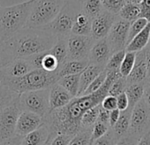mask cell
I'll return each instance as SVG.
<instances>
[{"label":"cell","mask_w":150,"mask_h":145,"mask_svg":"<svg viewBox=\"0 0 150 145\" xmlns=\"http://www.w3.org/2000/svg\"><path fill=\"white\" fill-rule=\"evenodd\" d=\"M107 72V71H106ZM122 77L119 71L107 72V78L103 85L96 92L73 97L64 107L50 112L43 118V124L50 133V139L57 134L74 136L81 130V120L83 114L89 109L101 104L103 98L108 96L111 84L117 78Z\"/></svg>","instance_id":"cell-1"},{"label":"cell","mask_w":150,"mask_h":145,"mask_svg":"<svg viewBox=\"0 0 150 145\" xmlns=\"http://www.w3.org/2000/svg\"><path fill=\"white\" fill-rule=\"evenodd\" d=\"M57 37L44 28H24L10 39L4 41L14 59L27 58L35 54L50 50Z\"/></svg>","instance_id":"cell-2"},{"label":"cell","mask_w":150,"mask_h":145,"mask_svg":"<svg viewBox=\"0 0 150 145\" xmlns=\"http://www.w3.org/2000/svg\"><path fill=\"white\" fill-rule=\"evenodd\" d=\"M2 77L3 85L17 95L28 91L48 90L59 79L57 72H49L42 69H35L21 78H8L4 75Z\"/></svg>","instance_id":"cell-3"},{"label":"cell","mask_w":150,"mask_h":145,"mask_svg":"<svg viewBox=\"0 0 150 145\" xmlns=\"http://www.w3.org/2000/svg\"><path fill=\"white\" fill-rule=\"evenodd\" d=\"M33 1L0 7V38L6 41L26 28Z\"/></svg>","instance_id":"cell-4"},{"label":"cell","mask_w":150,"mask_h":145,"mask_svg":"<svg viewBox=\"0 0 150 145\" xmlns=\"http://www.w3.org/2000/svg\"><path fill=\"white\" fill-rule=\"evenodd\" d=\"M81 11V1H65L53 21L43 28L57 37H68Z\"/></svg>","instance_id":"cell-5"},{"label":"cell","mask_w":150,"mask_h":145,"mask_svg":"<svg viewBox=\"0 0 150 145\" xmlns=\"http://www.w3.org/2000/svg\"><path fill=\"white\" fill-rule=\"evenodd\" d=\"M65 1H33L26 24L29 28H43L53 21Z\"/></svg>","instance_id":"cell-6"},{"label":"cell","mask_w":150,"mask_h":145,"mask_svg":"<svg viewBox=\"0 0 150 145\" xmlns=\"http://www.w3.org/2000/svg\"><path fill=\"white\" fill-rule=\"evenodd\" d=\"M18 103L21 112H29L44 118L50 112L49 89L22 93L18 97Z\"/></svg>","instance_id":"cell-7"},{"label":"cell","mask_w":150,"mask_h":145,"mask_svg":"<svg viewBox=\"0 0 150 145\" xmlns=\"http://www.w3.org/2000/svg\"><path fill=\"white\" fill-rule=\"evenodd\" d=\"M148 130H150V110L142 98L132 110L128 134L139 140Z\"/></svg>","instance_id":"cell-8"},{"label":"cell","mask_w":150,"mask_h":145,"mask_svg":"<svg viewBox=\"0 0 150 145\" xmlns=\"http://www.w3.org/2000/svg\"><path fill=\"white\" fill-rule=\"evenodd\" d=\"M21 113L18 97L0 112V142L15 135L17 120Z\"/></svg>","instance_id":"cell-9"},{"label":"cell","mask_w":150,"mask_h":145,"mask_svg":"<svg viewBox=\"0 0 150 145\" xmlns=\"http://www.w3.org/2000/svg\"><path fill=\"white\" fill-rule=\"evenodd\" d=\"M95 43L91 36H69L67 38L66 60H88V54Z\"/></svg>","instance_id":"cell-10"},{"label":"cell","mask_w":150,"mask_h":145,"mask_svg":"<svg viewBox=\"0 0 150 145\" xmlns=\"http://www.w3.org/2000/svg\"><path fill=\"white\" fill-rule=\"evenodd\" d=\"M130 24V22L120 19L118 16L117 17L106 37L112 54L125 50Z\"/></svg>","instance_id":"cell-11"},{"label":"cell","mask_w":150,"mask_h":145,"mask_svg":"<svg viewBox=\"0 0 150 145\" xmlns=\"http://www.w3.org/2000/svg\"><path fill=\"white\" fill-rule=\"evenodd\" d=\"M117 17V16L113 15L103 9V11L97 17L92 20L90 33L91 38L95 42H97L107 37Z\"/></svg>","instance_id":"cell-12"},{"label":"cell","mask_w":150,"mask_h":145,"mask_svg":"<svg viewBox=\"0 0 150 145\" xmlns=\"http://www.w3.org/2000/svg\"><path fill=\"white\" fill-rule=\"evenodd\" d=\"M42 124L43 118L29 112H21L17 120L15 135L24 137L25 135L36 130Z\"/></svg>","instance_id":"cell-13"},{"label":"cell","mask_w":150,"mask_h":145,"mask_svg":"<svg viewBox=\"0 0 150 145\" xmlns=\"http://www.w3.org/2000/svg\"><path fill=\"white\" fill-rule=\"evenodd\" d=\"M112 55L110 44L107 38H103L96 42L90 50L88 54V63L91 65H96L105 68L108 60Z\"/></svg>","instance_id":"cell-14"},{"label":"cell","mask_w":150,"mask_h":145,"mask_svg":"<svg viewBox=\"0 0 150 145\" xmlns=\"http://www.w3.org/2000/svg\"><path fill=\"white\" fill-rule=\"evenodd\" d=\"M33 70L35 69L28 59L16 58L13 59L6 67L0 71V72L2 74V75L8 78H21Z\"/></svg>","instance_id":"cell-15"},{"label":"cell","mask_w":150,"mask_h":145,"mask_svg":"<svg viewBox=\"0 0 150 145\" xmlns=\"http://www.w3.org/2000/svg\"><path fill=\"white\" fill-rule=\"evenodd\" d=\"M127 85L133 83H145L147 79V71L144 50L136 53L135 63L130 75L125 78Z\"/></svg>","instance_id":"cell-16"},{"label":"cell","mask_w":150,"mask_h":145,"mask_svg":"<svg viewBox=\"0 0 150 145\" xmlns=\"http://www.w3.org/2000/svg\"><path fill=\"white\" fill-rule=\"evenodd\" d=\"M73 97L57 82L49 89L50 112L64 107Z\"/></svg>","instance_id":"cell-17"},{"label":"cell","mask_w":150,"mask_h":145,"mask_svg":"<svg viewBox=\"0 0 150 145\" xmlns=\"http://www.w3.org/2000/svg\"><path fill=\"white\" fill-rule=\"evenodd\" d=\"M105 68L103 66H99L96 65L89 64L80 75V88L78 97H81L84 94L88 86L92 83V82L101 74Z\"/></svg>","instance_id":"cell-18"},{"label":"cell","mask_w":150,"mask_h":145,"mask_svg":"<svg viewBox=\"0 0 150 145\" xmlns=\"http://www.w3.org/2000/svg\"><path fill=\"white\" fill-rule=\"evenodd\" d=\"M50 133L47 127L42 124L36 130L22 137L21 145H45L49 142Z\"/></svg>","instance_id":"cell-19"},{"label":"cell","mask_w":150,"mask_h":145,"mask_svg":"<svg viewBox=\"0 0 150 145\" xmlns=\"http://www.w3.org/2000/svg\"><path fill=\"white\" fill-rule=\"evenodd\" d=\"M88 65V60H66L59 66L57 70V75L59 78H61L67 75H80Z\"/></svg>","instance_id":"cell-20"},{"label":"cell","mask_w":150,"mask_h":145,"mask_svg":"<svg viewBox=\"0 0 150 145\" xmlns=\"http://www.w3.org/2000/svg\"><path fill=\"white\" fill-rule=\"evenodd\" d=\"M150 40V23H148L145 28L139 32L126 46L125 51L137 53L145 49Z\"/></svg>","instance_id":"cell-21"},{"label":"cell","mask_w":150,"mask_h":145,"mask_svg":"<svg viewBox=\"0 0 150 145\" xmlns=\"http://www.w3.org/2000/svg\"><path fill=\"white\" fill-rule=\"evenodd\" d=\"M132 110V109L128 107L126 110L120 112V115H119V118H118L117 121L113 126V127H111L113 134H114V136H115V138L117 140L128 134L129 127H130V120H131Z\"/></svg>","instance_id":"cell-22"},{"label":"cell","mask_w":150,"mask_h":145,"mask_svg":"<svg viewBox=\"0 0 150 145\" xmlns=\"http://www.w3.org/2000/svg\"><path fill=\"white\" fill-rule=\"evenodd\" d=\"M91 24L92 20L88 17L83 13L79 14L71 30V35L73 36H90L91 33Z\"/></svg>","instance_id":"cell-23"},{"label":"cell","mask_w":150,"mask_h":145,"mask_svg":"<svg viewBox=\"0 0 150 145\" xmlns=\"http://www.w3.org/2000/svg\"><path fill=\"white\" fill-rule=\"evenodd\" d=\"M140 1H125V6L117 14V16L124 20L130 23L132 21L138 20L140 16Z\"/></svg>","instance_id":"cell-24"},{"label":"cell","mask_w":150,"mask_h":145,"mask_svg":"<svg viewBox=\"0 0 150 145\" xmlns=\"http://www.w3.org/2000/svg\"><path fill=\"white\" fill-rule=\"evenodd\" d=\"M80 75L64 76L59 78L57 81V83L63 87L72 97H78L80 88Z\"/></svg>","instance_id":"cell-25"},{"label":"cell","mask_w":150,"mask_h":145,"mask_svg":"<svg viewBox=\"0 0 150 145\" xmlns=\"http://www.w3.org/2000/svg\"><path fill=\"white\" fill-rule=\"evenodd\" d=\"M144 83H133L127 85L125 93L128 98L129 108L132 109L136 104H138L144 95Z\"/></svg>","instance_id":"cell-26"},{"label":"cell","mask_w":150,"mask_h":145,"mask_svg":"<svg viewBox=\"0 0 150 145\" xmlns=\"http://www.w3.org/2000/svg\"><path fill=\"white\" fill-rule=\"evenodd\" d=\"M67 38L68 37H57L56 43L49 50L50 53L56 58L59 66L63 65L67 57Z\"/></svg>","instance_id":"cell-27"},{"label":"cell","mask_w":150,"mask_h":145,"mask_svg":"<svg viewBox=\"0 0 150 145\" xmlns=\"http://www.w3.org/2000/svg\"><path fill=\"white\" fill-rule=\"evenodd\" d=\"M81 13L86 14L91 20L97 17L103 11V7L100 0H90V1H81Z\"/></svg>","instance_id":"cell-28"},{"label":"cell","mask_w":150,"mask_h":145,"mask_svg":"<svg viewBox=\"0 0 150 145\" xmlns=\"http://www.w3.org/2000/svg\"><path fill=\"white\" fill-rule=\"evenodd\" d=\"M101 104L95 106L88 110L82 116L81 120V129H88L92 128L95 123L98 119V114Z\"/></svg>","instance_id":"cell-29"},{"label":"cell","mask_w":150,"mask_h":145,"mask_svg":"<svg viewBox=\"0 0 150 145\" xmlns=\"http://www.w3.org/2000/svg\"><path fill=\"white\" fill-rule=\"evenodd\" d=\"M18 97L19 95L13 92L6 86H0V112L9 106Z\"/></svg>","instance_id":"cell-30"},{"label":"cell","mask_w":150,"mask_h":145,"mask_svg":"<svg viewBox=\"0 0 150 145\" xmlns=\"http://www.w3.org/2000/svg\"><path fill=\"white\" fill-rule=\"evenodd\" d=\"M135 57H136V53L134 52H128V51L125 52V58L119 68V72L122 77L126 78L130 75L135 63Z\"/></svg>","instance_id":"cell-31"},{"label":"cell","mask_w":150,"mask_h":145,"mask_svg":"<svg viewBox=\"0 0 150 145\" xmlns=\"http://www.w3.org/2000/svg\"><path fill=\"white\" fill-rule=\"evenodd\" d=\"M91 131L92 128L81 129L71 137L68 145H89L91 143Z\"/></svg>","instance_id":"cell-32"},{"label":"cell","mask_w":150,"mask_h":145,"mask_svg":"<svg viewBox=\"0 0 150 145\" xmlns=\"http://www.w3.org/2000/svg\"><path fill=\"white\" fill-rule=\"evenodd\" d=\"M125 52H126L125 50H120V51L113 53L110 56V59L108 60V62L106 64L105 70L107 72H117V71H119V68H120L122 61H123V59L125 58Z\"/></svg>","instance_id":"cell-33"},{"label":"cell","mask_w":150,"mask_h":145,"mask_svg":"<svg viewBox=\"0 0 150 145\" xmlns=\"http://www.w3.org/2000/svg\"><path fill=\"white\" fill-rule=\"evenodd\" d=\"M148 24V22L143 19V18H139L138 20L132 21L130 24V28H129V32H128V38H127V44L139 33L141 32L145 27ZM127 46V45H126Z\"/></svg>","instance_id":"cell-34"},{"label":"cell","mask_w":150,"mask_h":145,"mask_svg":"<svg viewBox=\"0 0 150 145\" xmlns=\"http://www.w3.org/2000/svg\"><path fill=\"white\" fill-rule=\"evenodd\" d=\"M125 4V0H103V1H102L103 9L116 16H117Z\"/></svg>","instance_id":"cell-35"},{"label":"cell","mask_w":150,"mask_h":145,"mask_svg":"<svg viewBox=\"0 0 150 145\" xmlns=\"http://www.w3.org/2000/svg\"><path fill=\"white\" fill-rule=\"evenodd\" d=\"M59 68V65L56 58L50 53V51H46L42 58V69L49 72H56Z\"/></svg>","instance_id":"cell-36"},{"label":"cell","mask_w":150,"mask_h":145,"mask_svg":"<svg viewBox=\"0 0 150 145\" xmlns=\"http://www.w3.org/2000/svg\"><path fill=\"white\" fill-rule=\"evenodd\" d=\"M126 87H127L126 79L124 77H119L117 80H115L113 83L111 84V86L110 87L109 91H108V96L117 97L118 95L125 91Z\"/></svg>","instance_id":"cell-37"},{"label":"cell","mask_w":150,"mask_h":145,"mask_svg":"<svg viewBox=\"0 0 150 145\" xmlns=\"http://www.w3.org/2000/svg\"><path fill=\"white\" fill-rule=\"evenodd\" d=\"M106 78H107V72L104 69L101 74L92 82V83L88 86V88L86 90V91L84 92V94L82 96L90 95V94H93V93L96 92L97 90H99L101 89V87L103 85V83L105 82Z\"/></svg>","instance_id":"cell-38"},{"label":"cell","mask_w":150,"mask_h":145,"mask_svg":"<svg viewBox=\"0 0 150 145\" xmlns=\"http://www.w3.org/2000/svg\"><path fill=\"white\" fill-rule=\"evenodd\" d=\"M13 59V57L6 47L4 43H0V71L6 67Z\"/></svg>","instance_id":"cell-39"},{"label":"cell","mask_w":150,"mask_h":145,"mask_svg":"<svg viewBox=\"0 0 150 145\" xmlns=\"http://www.w3.org/2000/svg\"><path fill=\"white\" fill-rule=\"evenodd\" d=\"M110 127L108 125H105L102 122L96 121L95 123V125L92 127V131H91V141L97 140L99 138H101L102 136H103L109 130H110Z\"/></svg>","instance_id":"cell-40"},{"label":"cell","mask_w":150,"mask_h":145,"mask_svg":"<svg viewBox=\"0 0 150 145\" xmlns=\"http://www.w3.org/2000/svg\"><path fill=\"white\" fill-rule=\"evenodd\" d=\"M117 139L115 138L111 128H110V130L103 136L91 141L90 145H114Z\"/></svg>","instance_id":"cell-41"},{"label":"cell","mask_w":150,"mask_h":145,"mask_svg":"<svg viewBox=\"0 0 150 145\" xmlns=\"http://www.w3.org/2000/svg\"><path fill=\"white\" fill-rule=\"evenodd\" d=\"M140 16L139 18L145 19L150 23V0H142L140 1Z\"/></svg>","instance_id":"cell-42"},{"label":"cell","mask_w":150,"mask_h":145,"mask_svg":"<svg viewBox=\"0 0 150 145\" xmlns=\"http://www.w3.org/2000/svg\"><path fill=\"white\" fill-rule=\"evenodd\" d=\"M101 106L109 112L117 109V99H116V97H111V96H106L103 98V100L102 101Z\"/></svg>","instance_id":"cell-43"},{"label":"cell","mask_w":150,"mask_h":145,"mask_svg":"<svg viewBox=\"0 0 150 145\" xmlns=\"http://www.w3.org/2000/svg\"><path fill=\"white\" fill-rule=\"evenodd\" d=\"M71 136L66 134H57L49 141L50 145H68Z\"/></svg>","instance_id":"cell-44"},{"label":"cell","mask_w":150,"mask_h":145,"mask_svg":"<svg viewBox=\"0 0 150 145\" xmlns=\"http://www.w3.org/2000/svg\"><path fill=\"white\" fill-rule=\"evenodd\" d=\"M117 109H118L120 112L126 110L129 107V102L128 98L126 97V94L124 92L120 95H118L117 97Z\"/></svg>","instance_id":"cell-45"},{"label":"cell","mask_w":150,"mask_h":145,"mask_svg":"<svg viewBox=\"0 0 150 145\" xmlns=\"http://www.w3.org/2000/svg\"><path fill=\"white\" fill-rule=\"evenodd\" d=\"M137 141H138V139L127 134L125 136L117 139L114 145H136Z\"/></svg>","instance_id":"cell-46"},{"label":"cell","mask_w":150,"mask_h":145,"mask_svg":"<svg viewBox=\"0 0 150 145\" xmlns=\"http://www.w3.org/2000/svg\"><path fill=\"white\" fill-rule=\"evenodd\" d=\"M109 119H110V112L103 109L102 106H100V110H99V114H98V119L97 121L102 122L105 125H109Z\"/></svg>","instance_id":"cell-47"},{"label":"cell","mask_w":150,"mask_h":145,"mask_svg":"<svg viewBox=\"0 0 150 145\" xmlns=\"http://www.w3.org/2000/svg\"><path fill=\"white\" fill-rule=\"evenodd\" d=\"M144 95H143V100L145 101L146 104L147 105L148 109L150 110V80L147 79L146 82L144 83Z\"/></svg>","instance_id":"cell-48"},{"label":"cell","mask_w":150,"mask_h":145,"mask_svg":"<svg viewBox=\"0 0 150 145\" xmlns=\"http://www.w3.org/2000/svg\"><path fill=\"white\" fill-rule=\"evenodd\" d=\"M143 50H144L145 61H146V71H147V79L150 80V42L148 43V44L145 47V49Z\"/></svg>","instance_id":"cell-49"},{"label":"cell","mask_w":150,"mask_h":145,"mask_svg":"<svg viewBox=\"0 0 150 145\" xmlns=\"http://www.w3.org/2000/svg\"><path fill=\"white\" fill-rule=\"evenodd\" d=\"M22 137L19 135H14L6 141H3L0 142V145H21V144Z\"/></svg>","instance_id":"cell-50"},{"label":"cell","mask_w":150,"mask_h":145,"mask_svg":"<svg viewBox=\"0 0 150 145\" xmlns=\"http://www.w3.org/2000/svg\"><path fill=\"white\" fill-rule=\"evenodd\" d=\"M120 115V111L118 109H115L113 111L110 112V119H109V125L110 127H113V126L116 124V122L117 121L118 118Z\"/></svg>","instance_id":"cell-51"},{"label":"cell","mask_w":150,"mask_h":145,"mask_svg":"<svg viewBox=\"0 0 150 145\" xmlns=\"http://www.w3.org/2000/svg\"><path fill=\"white\" fill-rule=\"evenodd\" d=\"M136 145H150V130H148L138 140Z\"/></svg>","instance_id":"cell-52"},{"label":"cell","mask_w":150,"mask_h":145,"mask_svg":"<svg viewBox=\"0 0 150 145\" xmlns=\"http://www.w3.org/2000/svg\"><path fill=\"white\" fill-rule=\"evenodd\" d=\"M3 85V77H2V75L0 74V86Z\"/></svg>","instance_id":"cell-53"},{"label":"cell","mask_w":150,"mask_h":145,"mask_svg":"<svg viewBox=\"0 0 150 145\" xmlns=\"http://www.w3.org/2000/svg\"><path fill=\"white\" fill-rule=\"evenodd\" d=\"M45 145H50V144H49V142H48V143H46Z\"/></svg>","instance_id":"cell-54"},{"label":"cell","mask_w":150,"mask_h":145,"mask_svg":"<svg viewBox=\"0 0 150 145\" xmlns=\"http://www.w3.org/2000/svg\"><path fill=\"white\" fill-rule=\"evenodd\" d=\"M0 43H1V38H0Z\"/></svg>","instance_id":"cell-55"},{"label":"cell","mask_w":150,"mask_h":145,"mask_svg":"<svg viewBox=\"0 0 150 145\" xmlns=\"http://www.w3.org/2000/svg\"><path fill=\"white\" fill-rule=\"evenodd\" d=\"M0 7H1V6H0Z\"/></svg>","instance_id":"cell-56"},{"label":"cell","mask_w":150,"mask_h":145,"mask_svg":"<svg viewBox=\"0 0 150 145\" xmlns=\"http://www.w3.org/2000/svg\"><path fill=\"white\" fill-rule=\"evenodd\" d=\"M149 42H150V40H149Z\"/></svg>","instance_id":"cell-57"},{"label":"cell","mask_w":150,"mask_h":145,"mask_svg":"<svg viewBox=\"0 0 150 145\" xmlns=\"http://www.w3.org/2000/svg\"><path fill=\"white\" fill-rule=\"evenodd\" d=\"M90 144H91V143H90ZM90 144H89V145H90Z\"/></svg>","instance_id":"cell-58"}]
</instances>
